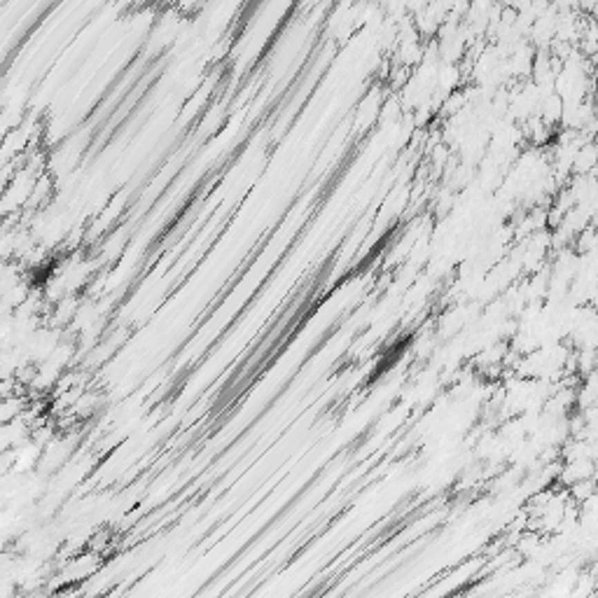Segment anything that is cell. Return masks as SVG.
I'll return each instance as SVG.
<instances>
[{"instance_id":"6da1fadb","label":"cell","mask_w":598,"mask_h":598,"mask_svg":"<svg viewBox=\"0 0 598 598\" xmlns=\"http://www.w3.org/2000/svg\"><path fill=\"white\" fill-rule=\"evenodd\" d=\"M598 171V140H587L572 159V176Z\"/></svg>"},{"instance_id":"7a4b0ae2","label":"cell","mask_w":598,"mask_h":598,"mask_svg":"<svg viewBox=\"0 0 598 598\" xmlns=\"http://www.w3.org/2000/svg\"><path fill=\"white\" fill-rule=\"evenodd\" d=\"M538 115L547 122V124H552V127H554V124H561V117H563V98H561L557 91H552V94L542 96L540 108H538Z\"/></svg>"},{"instance_id":"3957f363","label":"cell","mask_w":598,"mask_h":598,"mask_svg":"<svg viewBox=\"0 0 598 598\" xmlns=\"http://www.w3.org/2000/svg\"><path fill=\"white\" fill-rule=\"evenodd\" d=\"M596 493V477H589V479H579L572 486H568V496L572 498L575 503L582 505L584 501H589L591 496Z\"/></svg>"}]
</instances>
